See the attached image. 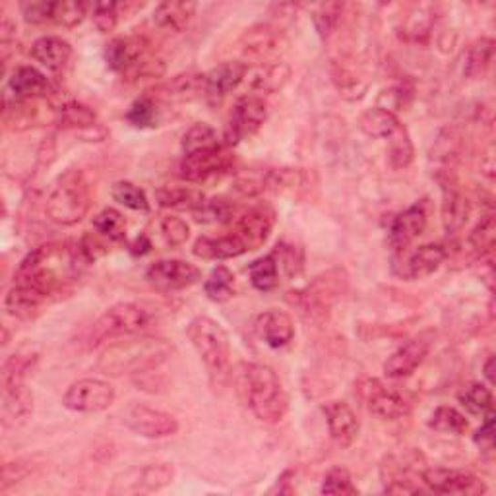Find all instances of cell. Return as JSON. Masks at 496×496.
Listing matches in <instances>:
<instances>
[{"label":"cell","instance_id":"1","mask_svg":"<svg viewBox=\"0 0 496 496\" xmlns=\"http://www.w3.org/2000/svg\"><path fill=\"white\" fill-rule=\"evenodd\" d=\"M80 243H49L29 253L16 270V284L29 285L46 297L68 287L88 266Z\"/></svg>","mask_w":496,"mask_h":496},{"label":"cell","instance_id":"2","mask_svg":"<svg viewBox=\"0 0 496 496\" xmlns=\"http://www.w3.org/2000/svg\"><path fill=\"white\" fill-rule=\"evenodd\" d=\"M235 384L244 406L262 423L275 425L284 421L289 411V396L274 368L258 363H241L235 368Z\"/></svg>","mask_w":496,"mask_h":496},{"label":"cell","instance_id":"3","mask_svg":"<svg viewBox=\"0 0 496 496\" xmlns=\"http://www.w3.org/2000/svg\"><path fill=\"white\" fill-rule=\"evenodd\" d=\"M170 356V346L160 337H132L117 341L103 351L99 368L105 375H140L151 368H158Z\"/></svg>","mask_w":496,"mask_h":496},{"label":"cell","instance_id":"4","mask_svg":"<svg viewBox=\"0 0 496 496\" xmlns=\"http://www.w3.org/2000/svg\"><path fill=\"white\" fill-rule=\"evenodd\" d=\"M160 310L150 303H119L101 315L88 334V346L98 347L103 341L132 337L146 332L158 320Z\"/></svg>","mask_w":496,"mask_h":496},{"label":"cell","instance_id":"5","mask_svg":"<svg viewBox=\"0 0 496 496\" xmlns=\"http://www.w3.org/2000/svg\"><path fill=\"white\" fill-rule=\"evenodd\" d=\"M93 202L91 186L82 170L70 169L60 175L46 196L45 212L58 225H76L88 215Z\"/></svg>","mask_w":496,"mask_h":496},{"label":"cell","instance_id":"6","mask_svg":"<svg viewBox=\"0 0 496 496\" xmlns=\"http://www.w3.org/2000/svg\"><path fill=\"white\" fill-rule=\"evenodd\" d=\"M186 336L204 361L212 382L222 384L231 370V344L222 324L210 316H194L186 326Z\"/></svg>","mask_w":496,"mask_h":496},{"label":"cell","instance_id":"7","mask_svg":"<svg viewBox=\"0 0 496 496\" xmlns=\"http://www.w3.org/2000/svg\"><path fill=\"white\" fill-rule=\"evenodd\" d=\"M268 119V103L258 96H246L241 98L235 107H232L231 117L225 124L223 132V144L227 148H232L241 144L243 140L253 138L262 124Z\"/></svg>","mask_w":496,"mask_h":496},{"label":"cell","instance_id":"8","mask_svg":"<svg viewBox=\"0 0 496 496\" xmlns=\"http://www.w3.org/2000/svg\"><path fill=\"white\" fill-rule=\"evenodd\" d=\"M232 167H235V155H232L231 148L222 144L212 150H202L182 155L179 170L184 181L206 182L210 179L229 173Z\"/></svg>","mask_w":496,"mask_h":496},{"label":"cell","instance_id":"9","mask_svg":"<svg viewBox=\"0 0 496 496\" xmlns=\"http://www.w3.org/2000/svg\"><path fill=\"white\" fill-rule=\"evenodd\" d=\"M115 388L101 378H82L70 384L62 403L76 413H99L115 403Z\"/></svg>","mask_w":496,"mask_h":496},{"label":"cell","instance_id":"10","mask_svg":"<svg viewBox=\"0 0 496 496\" xmlns=\"http://www.w3.org/2000/svg\"><path fill=\"white\" fill-rule=\"evenodd\" d=\"M124 423L130 430L144 439L161 440L177 434L179 421L177 418L161 409H155L144 403H132V406L124 411Z\"/></svg>","mask_w":496,"mask_h":496},{"label":"cell","instance_id":"11","mask_svg":"<svg viewBox=\"0 0 496 496\" xmlns=\"http://www.w3.org/2000/svg\"><path fill=\"white\" fill-rule=\"evenodd\" d=\"M150 41L144 36H124L108 41L105 46V60L111 70L119 74L138 76L146 65Z\"/></svg>","mask_w":496,"mask_h":496},{"label":"cell","instance_id":"12","mask_svg":"<svg viewBox=\"0 0 496 496\" xmlns=\"http://www.w3.org/2000/svg\"><path fill=\"white\" fill-rule=\"evenodd\" d=\"M274 225L275 212L266 204H260L239 213L235 220H232L231 232L243 241L246 251H256V248H260L268 241Z\"/></svg>","mask_w":496,"mask_h":496},{"label":"cell","instance_id":"13","mask_svg":"<svg viewBox=\"0 0 496 496\" xmlns=\"http://www.w3.org/2000/svg\"><path fill=\"white\" fill-rule=\"evenodd\" d=\"M361 392L368 411L382 421H398L411 413V403L394 388L384 386L377 378L365 380Z\"/></svg>","mask_w":496,"mask_h":496},{"label":"cell","instance_id":"14","mask_svg":"<svg viewBox=\"0 0 496 496\" xmlns=\"http://www.w3.org/2000/svg\"><path fill=\"white\" fill-rule=\"evenodd\" d=\"M200 270L186 260H158L146 272L150 285L158 291H181L200 282Z\"/></svg>","mask_w":496,"mask_h":496},{"label":"cell","instance_id":"15","mask_svg":"<svg viewBox=\"0 0 496 496\" xmlns=\"http://www.w3.org/2000/svg\"><path fill=\"white\" fill-rule=\"evenodd\" d=\"M425 487L439 494H485L487 485L477 475L461 470L429 468L421 473Z\"/></svg>","mask_w":496,"mask_h":496},{"label":"cell","instance_id":"16","mask_svg":"<svg viewBox=\"0 0 496 496\" xmlns=\"http://www.w3.org/2000/svg\"><path fill=\"white\" fill-rule=\"evenodd\" d=\"M427 222V200H421L396 217L390 225V231H388V241H390L396 251H406L415 239L423 235Z\"/></svg>","mask_w":496,"mask_h":496},{"label":"cell","instance_id":"17","mask_svg":"<svg viewBox=\"0 0 496 496\" xmlns=\"http://www.w3.org/2000/svg\"><path fill=\"white\" fill-rule=\"evenodd\" d=\"M322 413L326 417L330 437L341 448H349L356 437H359V418L346 401L332 399L322 406Z\"/></svg>","mask_w":496,"mask_h":496},{"label":"cell","instance_id":"18","mask_svg":"<svg viewBox=\"0 0 496 496\" xmlns=\"http://www.w3.org/2000/svg\"><path fill=\"white\" fill-rule=\"evenodd\" d=\"M446 258H448V251L444 244H437V243L423 244L408 256V260L401 264V270L398 274L403 279H408V282L425 279L437 272Z\"/></svg>","mask_w":496,"mask_h":496},{"label":"cell","instance_id":"19","mask_svg":"<svg viewBox=\"0 0 496 496\" xmlns=\"http://www.w3.org/2000/svg\"><path fill=\"white\" fill-rule=\"evenodd\" d=\"M430 349V344L423 337L409 339L408 344H403L392 356H388L384 363V372L388 378H403L409 377L423 365Z\"/></svg>","mask_w":496,"mask_h":496},{"label":"cell","instance_id":"20","mask_svg":"<svg viewBox=\"0 0 496 496\" xmlns=\"http://www.w3.org/2000/svg\"><path fill=\"white\" fill-rule=\"evenodd\" d=\"M34 411V394L27 390L24 380L3 382V423L18 427Z\"/></svg>","mask_w":496,"mask_h":496},{"label":"cell","instance_id":"21","mask_svg":"<svg viewBox=\"0 0 496 496\" xmlns=\"http://www.w3.org/2000/svg\"><path fill=\"white\" fill-rule=\"evenodd\" d=\"M46 89H49V82L41 70L34 67H18L8 80V96L6 99L18 101V103H29L37 98H43Z\"/></svg>","mask_w":496,"mask_h":496},{"label":"cell","instance_id":"22","mask_svg":"<svg viewBox=\"0 0 496 496\" xmlns=\"http://www.w3.org/2000/svg\"><path fill=\"white\" fill-rule=\"evenodd\" d=\"M256 332L274 349L285 347L294 337V324L284 310H266L256 318Z\"/></svg>","mask_w":496,"mask_h":496},{"label":"cell","instance_id":"23","mask_svg":"<svg viewBox=\"0 0 496 496\" xmlns=\"http://www.w3.org/2000/svg\"><path fill=\"white\" fill-rule=\"evenodd\" d=\"M248 74V67L241 60H229L215 67L206 74V96L212 99H222L232 89H237Z\"/></svg>","mask_w":496,"mask_h":496},{"label":"cell","instance_id":"24","mask_svg":"<svg viewBox=\"0 0 496 496\" xmlns=\"http://www.w3.org/2000/svg\"><path fill=\"white\" fill-rule=\"evenodd\" d=\"M287 45V39L282 29L272 26H254L246 29L243 37V51L248 57L266 58L272 55H277Z\"/></svg>","mask_w":496,"mask_h":496},{"label":"cell","instance_id":"25","mask_svg":"<svg viewBox=\"0 0 496 496\" xmlns=\"http://www.w3.org/2000/svg\"><path fill=\"white\" fill-rule=\"evenodd\" d=\"M31 57H34L41 67L51 72H62L72 58V46L68 41L57 36H45L39 37L34 45H31Z\"/></svg>","mask_w":496,"mask_h":496},{"label":"cell","instance_id":"26","mask_svg":"<svg viewBox=\"0 0 496 496\" xmlns=\"http://www.w3.org/2000/svg\"><path fill=\"white\" fill-rule=\"evenodd\" d=\"M49 299L46 294H43L41 291L29 287V285H22L16 284L5 299V308L6 313L18 320H31L39 315V308L45 305V301Z\"/></svg>","mask_w":496,"mask_h":496},{"label":"cell","instance_id":"27","mask_svg":"<svg viewBox=\"0 0 496 496\" xmlns=\"http://www.w3.org/2000/svg\"><path fill=\"white\" fill-rule=\"evenodd\" d=\"M244 253H248L246 246L239 237L232 235V232H227V235H222L217 239L200 237L192 246V254L202 260H229L237 258Z\"/></svg>","mask_w":496,"mask_h":496},{"label":"cell","instance_id":"28","mask_svg":"<svg viewBox=\"0 0 496 496\" xmlns=\"http://www.w3.org/2000/svg\"><path fill=\"white\" fill-rule=\"evenodd\" d=\"M200 96H206V74H179L161 88L165 101H191Z\"/></svg>","mask_w":496,"mask_h":496},{"label":"cell","instance_id":"29","mask_svg":"<svg viewBox=\"0 0 496 496\" xmlns=\"http://www.w3.org/2000/svg\"><path fill=\"white\" fill-rule=\"evenodd\" d=\"M359 127L370 138L392 140L403 129V124L399 122L396 113L386 111L382 107H372L361 115Z\"/></svg>","mask_w":496,"mask_h":496},{"label":"cell","instance_id":"30","mask_svg":"<svg viewBox=\"0 0 496 496\" xmlns=\"http://www.w3.org/2000/svg\"><path fill=\"white\" fill-rule=\"evenodd\" d=\"M289 76L291 70L284 62H264V65L256 67L254 70L248 68L246 80L251 82V88L256 91L274 93L285 86Z\"/></svg>","mask_w":496,"mask_h":496},{"label":"cell","instance_id":"31","mask_svg":"<svg viewBox=\"0 0 496 496\" xmlns=\"http://www.w3.org/2000/svg\"><path fill=\"white\" fill-rule=\"evenodd\" d=\"M196 8V3H161L153 12V24L165 31L181 34L194 18Z\"/></svg>","mask_w":496,"mask_h":496},{"label":"cell","instance_id":"32","mask_svg":"<svg viewBox=\"0 0 496 496\" xmlns=\"http://www.w3.org/2000/svg\"><path fill=\"white\" fill-rule=\"evenodd\" d=\"M160 206L169 210H189L198 212L202 206L206 204V196L191 186H161V189L155 192Z\"/></svg>","mask_w":496,"mask_h":496},{"label":"cell","instance_id":"33","mask_svg":"<svg viewBox=\"0 0 496 496\" xmlns=\"http://www.w3.org/2000/svg\"><path fill=\"white\" fill-rule=\"evenodd\" d=\"M57 124L65 130H86L93 129L98 124V115L91 107L78 103V101H68L65 105H60L57 108Z\"/></svg>","mask_w":496,"mask_h":496},{"label":"cell","instance_id":"34","mask_svg":"<svg viewBox=\"0 0 496 496\" xmlns=\"http://www.w3.org/2000/svg\"><path fill=\"white\" fill-rule=\"evenodd\" d=\"M470 217V202L458 191H446L442 202V223L448 235H456Z\"/></svg>","mask_w":496,"mask_h":496},{"label":"cell","instance_id":"35","mask_svg":"<svg viewBox=\"0 0 496 496\" xmlns=\"http://www.w3.org/2000/svg\"><path fill=\"white\" fill-rule=\"evenodd\" d=\"M494 58V41L489 37H480L477 39L468 53H465V62H463V74L468 78H479L483 76L489 67L492 65Z\"/></svg>","mask_w":496,"mask_h":496},{"label":"cell","instance_id":"36","mask_svg":"<svg viewBox=\"0 0 496 496\" xmlns=\"http://www.w3.org/2000/svg\"><path fill=\"white\" fill-rule=\"evenodd\" d=\"M458 399H460L461 406L465 408V411L471 413V415L483 417V415L492 413L494 398H492L491 388L485 386V384L473 382L470 386H465L463 390L458 394Z\"/></svg>","mask_w":496,"mask_h":496},{"label":"cell","instance_id":"37","mask_svg":"<svg viewBox=\"0 0 496 496\" xmlns=\"http://www.w3.org/2000/svg\"><path fill=\"white\" fill-rule=\"evenodd\" d=\"M248 274H251L253 287L262 293L275 289L279 284V264L274 254L254 260L251 266H248Z\"/></svg>","mask_w":496,"mask_h":496},{"label":"cell","instance_id":"38","mask_svg":"<svg viewBox=\"0 0 496 496\" xmlns=\"http://www.w3.org/2000/svg\"><path fill=\"white\" fill-rule=\"evenodd\" d=\"M204 293L213 303H227L235 294V275L227 266L213 268L204 282Z\"/></svg>","mask_w":496,"mask_h":496},{"label":"cell","instance_id":"39","mask_svg":"<svg viewBox=\"0 0 496 496\" xmlns=\"http://www.w3.org/2000/svg\"><path fill=\"white\" fill-rule=\"evenodd\" d=\"M429 427L437 432H444V434H461L468 432L470 423L468 418H465L463 413H460L456 408L450 406H440L439 409H434V413L429 418Z\"/></svg>","mask_w":496,"mask_h":496},{"label":"cell","instance_id":"40","mask_svg":"<svg viewBox=\"0 0 496 496\" xmlns=\"http://www.w3.org/2000/svg\"><path fill=\"white\" fill-rule=\"evenodd\" d=\"M93 229L98 231V235L113 243H122L127 239V222H124L122 213L113 208H107L93 217Z\"/></svg>","mask_w":496,"mask_h":496},{"label":"cell","instance_id":"41","mask_svg":"<svg viewBox=\"0 0 496 496\" xmlns=\"http://www.w3.org/2000/svg\"><path fill=\"white\" fill-rule=\"evenodd\" d=\"M222 146L220 138H217V132L206 122H196L192 127L186 130L182 136V153H194L202 150H212Z\"/></svg>","mask_w":496,"mask_h":496},{"label":"cell","instance_id":"42","mask_svg":"<svg viewBox=\"0 0 496 496\" xmlns=\"http://www.w3.org/2000/svg\"><path fill=\"white\" fill-rule=\"evenodd\" d=\"M113 200L119 202L120 206L129 208L132 212H150V202L146 192L129 181H119L111 189Z\"/></svg>","mask_w":496,"mask_h":496},{"label":"cell","instance_id":"43","mask_svg":"<svg viewBox=\"0 0 496 496\" xmlns=\"http://www.w3.org/2000/svg\"><path fill=\"white\" fill-rule=\"evenodd\" d=\"M413 142L408 129L403 127L392 140H388V161L394 169H406L413 161Z\"/></svg>","mask_w":496,"mask_h":496},{"label":"cell","instance_id":"44","mask_svg":"<svg viewBox=\"0 0 496 496\" xmlns=\"http://www.w3.org/2000/svg\"><path fill=\"white\" fill-rule=\"evenodd\" d=\"M127 120L134 129H153L160 122V108L155 105V99L150 96L140 98L132 103L127 113Z\"/></svg>","mask_w":496,"mask_h":496},{"label":"cell","instance_id":"45","mask_svg":"<svg viewBox=\"0 0 496 496\" xmlns=\"http://www.w3.org/2000/svg\"><path fill=\"white\" fill-rule=\"evenodd\" d=\"M170 480H173V468L167 463H158V465H148L138 475V491H146L153 492L167 487Z\"/></svg>","mask_w":496,"mask_h":496},{"label":"cell","instance_id":"46","mask_svg":"<svg viewBox=\"0 0 496 496\" xmlns=\"http://www.w3.org/2000/svg\"><path fill=\"white\" fill-rule=\"evenodd\" d=\"M434 24V14H432V6L425 5L418 6L403 26V34H406L408 39L411 41H423L429 37L430 29Z\"/></svg>","mask_w":496,"mask_h":496},{"label":"cell","instance_id":"47","mask_svg":"<svg viewBox=\"0 0 496 496\" xmlns=\"http://www.w3.org/2000/svg\"><path fill=\"white\" fill-rule=\"evenodd\" d=\"M88 8L89 5L82 3V0H60V3L55 5L53 22L62 27H76L84 22Z\"/></svg>","mask_w":496,"mask_h":496},{"label":"cell","instance_id":"48","mask_svg":"<svg viewBox=\"0 0 496 496\" xmlns=\"http://www.w3.org/2000/svg\"><path fill=\"white\" fill-rule=\"evenodd\" d=\"M494 241H496V220L494 213H487L470 232V243L477 253L491 254L494 248Z\"/></svg>","mask_w":496,"mask_h":496},{"label":"cell","instance_id":"49","mask_svg":"<svg viewBox=\"0 0 496 496\" xmlns=\"http://www.w3.org/2000/svg\"><path fill=\"white\" fill-rule=\"evenodd\" d=\"M320 491L324 494H349V496L359 494V489L355 487L353 477L346 468H334L326 473Z\"/></svg>","mask_w":496,"mask_h":496},{"label":"cell","instance_id":"50","mask_svg":"<svg viewBox=\"0 0 496 496\" xmlns=\"http://www.w3.org/2000/svg\"><path fill=\"white\" fill-rule=\"evenodd\" d=\"M341 12H344V5L339 3H326V5H318L315 14H313V22H315V27L318 31L320 37H330L332 31L336 29L337 22H339V16Z\"/></svg>","mask_w":496,"mask_h":496},{"label":"cell","instance_id":"51","mask_svg":"<svg viewBox=\"0 0 496 496\" xmlns=\"http://www.w3.org/2000/svg\"><path fill=\"white\" fill-rule=\"evenodd\" d=\"M196 222H232L235 220V208H232L229 202L215 198V200H206V204L202 206L198 212H194Z\"/></svg>","mask_w":496,"mask_h":496},{"label":"cell","instance_id":"52","mask_svg":"<svg viewBox=\"0 0 496 496\" xmlns=\"http://www.w3.org/2000/svg\"><path fill=\"white\" fill-rule=\"evenodd\" d=\"M160 225L169 246H182L191 237V227L177 215H163Z\"/></svg>","mask_w":496,"mask_h":496},{"label":"cell","instance_id":"53","mask_svg":"<svg viewBox=\"0 0 496 496\" xmlns=\"http://www.w3.org/2000/svg\"><path fill=\"white\" fill-rule=\"evenodd\" d=\"M93 10V24L101 31V34H111L119 24L120 5L119 3H96L91 6Z\"/></svg>","mask_w":496,"mask_h":496},{"label":"cell","instance_id":"54","mask_svg":"<svg viewBox=\"0 0 496 496\" xmlns=\"http://www.w3.org/2000/svg\"><path fill=\"white\" fill-rule=\"evenodd\" d=\"M55 5L57 3H46V0H29V3L20 5V10L27 24L39 26L45 22H53Z\"/></svg>","mask_w":496,"mask_h":496},{"label":"cell","instance_id":"55","mask_svg":"<svg viewBox=\"0 0 496 496\" xmlns=\"http://www.w3.org/2000/svg\"><path fill=\"white\" fill-rule=\"evenodd\" d=\"M277 264H282L287 275H297L303 270V253L299 248H294L291 244H277L275 253H274Z\"/></svg>","mask_w":496,"mask_h":496},{"label":"cell","instance_id":"56","mask_svg":"<svg viewBox=\"0 0 496 496\" xmlns=\"http://www.w3.org/2000/svg\"><path fill=\"white\" fill-rule=\"evenodd\" d=\"M473 440L480 448H487V450L492 448V442H494V415L492 413L487 415L485 423L480 425V429L475 432Z\"/></svg>","mask_w":496,"mask_h":496},{"label":"cell","instance_id":"57","mask_svg":"<svg viewBox=\"0 0 496 496\" xmlns=\"http://www.w3.org/2000/svg\"><path fill=\"white\" fill-rule=\"evenodd\" d=\"M151 251V243H150V239L146 237V235H140L138 239H134L132 243H130V253L134 254V256H144V254H148Z\"/></svg>","mask_w":496,"mask_h":496},{"label":"cell","instance_id":"58","mask_svg":"<svg viewBox=\"0 0 496 496\" xmlns=\"http://www.w3.org/2000/svg\"><path fill=\"white\" fill-rule=\"evenodd\" d=\"M483 370H485V378L489 380V384H494V356L492 355L487 359Z\"/></svg>","mask_w":496,"mask_h":496}]
</instances>
